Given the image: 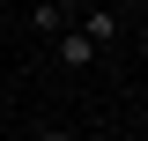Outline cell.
<instances>
[{
	"mask_svg": "<svg viewBox=\"0 0 148 141\" xmlns=\"http://www.w3.org/2000/svg\"><path fill=\"white\" fill-rule=\"evenodd\" d=\"M52 52H59V67H74V74H82V67H96V52H104V45L74 22V30H59V37H52Z\"/></svg>",
	"mask_w": 148,
	"mask_h": 141,
	"instance_id": "cell-1",
	"label": "cell"
},
{
	"mask_svg": "<svg viewBox=\"0 0 148 141\" xmlns=\"http://www.w3.org/2000/svg\"><path fill=\"white\" fill-rule=\"evenodd\" d=\"M30 22H37V37H59V30H74V8H59V0H37V8H30Z\"/></svg>",
	"mask_w": 148,
	"mask_h": 141,
	"instance_id": "cell-2",
	"label": "cell"
},
{
	"mask_svg": "<svg viewBox=\"0 0 148 141\" xmlns=\"http://www.w3.org/2000/svg\"><path fill=\"white\" fill-rule=\"evenodd\" d=\"M82 30H89L96 45H119V15H111V8H82Z\"/></svg>",
	"mask_w": 148,
	"mask_h": 141,
	"instance_id": "cell-3",
	"label": "cell"
},
{
	"mask_svg": "<svg viewBox=\"0 0 148 141\" xmlns=\"http://www.w3.org/2000/svg\"><path fill=\"white\" fill-rule=\"evenodd\" d=\"M37 141H74V134H67V126H45V134H37Z\"/></svg>",
	"mask_w": 148,
	"mask_h": 141,
	"instance_id": "cell-4",
	"label": "cell"
},
{
	"mask_svg": "<svg viewBox=\"0 0 148 141\" xmlns=\"http://www.w3.org/2000/svg\"><path fill=\"white\" fill-rule=\"evenodd\" d=\"M59 8H104V0H59Z\"/></svg>",
	"mask_w": 148,
	"mask_h": 141,
	"instance_id": "cell-5",
	"label": "cell"
}]
</instances>
